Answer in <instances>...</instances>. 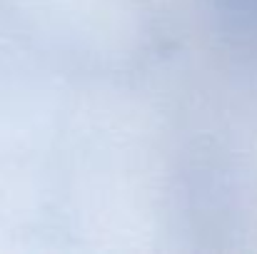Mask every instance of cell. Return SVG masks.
Here are the masks:
<instances>
[{
    "mask_svg": "<svg viewBox=\"0 0 257 254\" xmlns=\"http://www.w3.org/2000/svg\"><path fill=\"white\" fill-rule=\"evenodd\" d=\"M220 10L245 30H257V0H220Z\"/></svg>",
    "mask_w": 257,
    "mask_h": 254,
    "instance_id": "6da1fadb",
    "label": "cell"
}]
</instances>
